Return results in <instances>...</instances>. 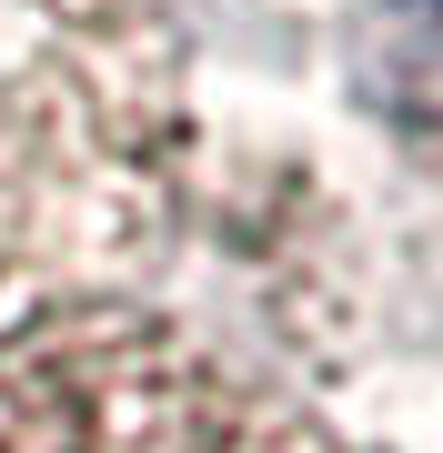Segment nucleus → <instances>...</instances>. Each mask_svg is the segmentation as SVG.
I'll return each instance as SVG.
<instances>
[{
	"mask_svg": "<svg viewBox=\"0 0 443 453\" xmlns=\"http://www.w3.org/2000/svg\"><path fill=\"white\" fill-rule=\"evenodd\" d=\"M181 71L151 0H0V312L172 222Z\"/></svg>",
	"mask_w": 443,
	"mask_h": 453,
	"instance_id": "obj_1",
	"label": "nucleus"
},
{
	"mask_svg": "<svg viewBox=\"0 0 443 453\" xmlns=\"http://www.w3.org/2000/svg\"><path fill=\"white\" fill-rule=\"evenodd\" d=\"M0 453H343L293 393L132 303H61L0 342Z\"/></svg>",
	"mask_w": 443,
	"mask_h": 453,
	"instance_id": "obj_2",
	"label": "nucleus"
}]
</instances>
